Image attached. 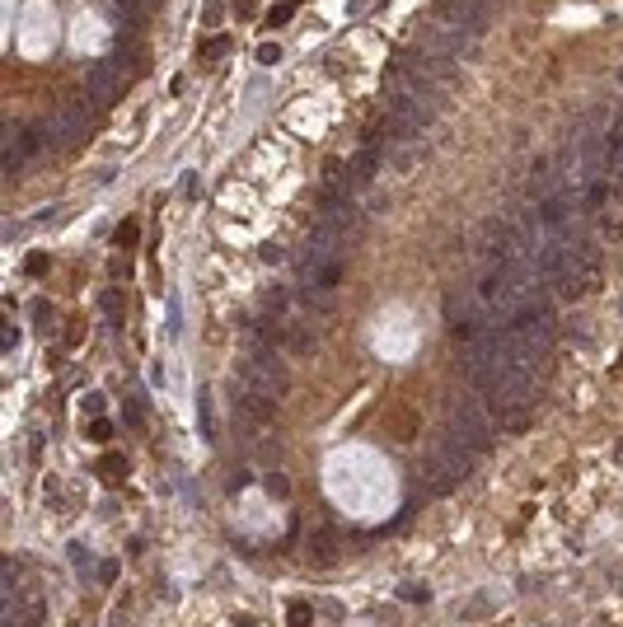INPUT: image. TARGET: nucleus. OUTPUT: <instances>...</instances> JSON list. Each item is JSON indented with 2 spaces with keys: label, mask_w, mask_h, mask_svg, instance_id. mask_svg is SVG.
<instances>
[{
  "label": "nucleus",
  "mask_w": 623,
  "mask_h": 627,
  "mask_svg": "<svg viewBox=\"0 0 623 627\" xmlns=\"http://www.w3.org/2000/svg\"><path fill=\"white\" fill-rule=\"evenodd\" d=\"M469 468H474V454L469 449H459L450 436H445L441 449H431L427 463H422V482H427V492H450V487H459V482L469 478Z\"/></svg>",
  "instance_id": "f257e3e1"
},
{
  "label": "nucleus",
  "mask_w": 623,
  "mask_h": 627,
  "mask_svg": "<svg viewBox=\"0 0 623 627\" xmlns=\"http://www.w3.org/2000/svg\"><path fill=\"white\" fill-rule=\"evenodd\" d=\"M239 384L267 393V398H286V393H291V370L277 360L272 347H258L244 365H239Z\"/></svg>",
  "instance_id": "f03ea898"
},
{
  "label": "nucleus",
  "mask_w": 623,
  "mask_h": 627,
  "mask_svg": "<svg viewBox=\"0 0 623 627\" xmlns=\"http://www.w3.org/2000/svg\"><path fill=\"white\" fill-rule=\"evenodd\" d=\"M445 436L478 459V454L492 445V422H487V412H483L478 403H459V407L450 412V431H445Z\"/></svg>",
  "instance_id": "7ed1b4c3"
},
{
  "label": "nucleus",
  "mask_w": 623,
  "mask_h": 627,
  "mask_svg": "<svg viewBox=\"0 0 623 627\" xmlns=\"http://www.w3.org/2000/svg\"><path fill=\"white\" fill-rule=\"evenodd\" d=\"M122 90H127V70L117 66V61H94V66L85 70V99H90V108L117 103Z\"/></svg>",
  "instance_id": "20e7f679"
},
{
  "label": "nucleus",
  "mask_w": 623,
  "mask_h": 627,
  "mask_svg": "<svg viewBox=\"0 0 623 627\" xmlns=\"http://www.w3.org/2000/svg\"><path fill=\"white\" fill-rule=\"evenodd\" d=\"M90 99H70V103H61V112L52 117V136H57V146H75V141H85L90 136Z\"/></svg>",
  "instance_id": "39448f33"
},
{
  "label": "nucleus",
  "mask_w": 623,
  "mask_h": 627,
  "mask_svg": "<svg viewBox=\"0 0 623 627\" xmlns=\"http://www.w3.org/2000/svg\"><path fill=\"white\" fill-rule=\"evenodd\" d=\"M389 159H394V168H417L427 159V146H422L417 136H398L394 146H389Z\"/></svg>",
  "instance_id": "423d86ee"
},
{
  "label": "nucleus",
  "mask_w": 623,
  "mask_h": 627,
  "mask_svg": "<svg viewBox=\"0 0 623 627\" xmlns=\"http://www.w3.org/2000/svg\"><path fill=\"white\" fill-rule=\"evenodd\" d=\"M347 168H351V183H356V188H366V183L375 178V168H380V146H361L356 155L347 159Z\"/></svg>",
  "instance_id": "0eeeda50"
},
{
  "label": "nucleus",
  "mask_w": 623,
  "mask_h": 627,
  "mask_svg": "<svg viewBox=\"0 0 623 627\" xmlns=\"http://www.w3.org/2000/svg\"><path fill=\"white\" fill-rule=\"evenodd\" d=\"M33 328H38V333H47V328H52V304H47V300L33 304Z\"/></svg>",
  "instance_id": "6e6552de"
},
{
  "label": "nucleus",
  "mask_w": 623,
  "mask_h": 627,
  "mask_svg": "<svg viewBox=\"0 0 623 627\" xmlns=\"http://www.w3.org/2000/svg\"><path fill=\"white\" fill-rule=\"evenodd\" d=\"M99 473H103V478H127V468H122V459H117V454H108V459H99Z\"/></svg>",
  "instance_id": "1a4fd4ad"
},
{
  "label": "nucleus",
  "mask_w": 623,
  "mask_h": 627,
  "mask_svg": "<svg viewBox=\"0 0 623 627\" xmlns=\"http://www.w3.org/2000/svg\"><path fill=\"white\" fill-rule=\"evenodd\" d=\"M309 618H314L309 604H291V609H286V623H291V627H309Z\"/></svg>",
  "instance_id": "9d476101"
},
{
  "label": "nucleus",
  "mask_w": 623,
  "mask_h": 627,
  "mask_svg": "<svg viewBox=\"0 0 623 627\" xmlns=\"http://www.w3.org/2000/svg\"><path fill=\"white\" fill-rule=\"evenodd\" d=\"M277 56H282V47H277V43H258V61H262V66H272Z\"/></svg>",
  "instance_id": "9b49d317"
},
{
  "label": "nucleus",
  "mask_w": 623,
  "mask_h": 627,
  "mask_svg": "<svg viewBox=\"0 0 623 627\" xmlns=\"http://www.w3.org/2000/svg\"><path fill=\"white\" fill-rule=\"evenodd\" d=\"M202 52H206V56H225V52H230V38H206Z\"/></svg>",
  "instance_id": "f8f14e48"
},
{
  "label": "nucleus",
  "mask_w": 623,
  "mask_h": 627,
  "mask_svg": "<svg viewBox=\"0 0 623 627\" xmlns=\"http://www.w3.org/2000/svg\"><path fill=\"white\" fill-rule=\"evenodd\" d=\"M117 244H137V220H122V230H117Z\"/></svg>",
  "instance_id": "ddd939ff"
},
{
  "label": "nucleus",
  "mask_w": 623,
  "mask_h": 627,
  "mask_svg": "<svg viewBox=\"0 0 623 627\" xmlns=\"http://www.w3.org/2000/svg\"><path fill=\"white\" fill-rule=\"evenodd\" d=\"M267 19H272V23H286V19H291V0H282V5H277Z\"/></svg>",
  "instance_id": "4468645a"
},
{
  "label": "nucleus",
  "mask_w": 623,
  "mask_h": 627,
  "mask_svg": "<svg viewBox=\"0 0 623 627\" xmlns=\"http://www.w3.org/2000/svg\"><path fill=\"white\" fill-rule=\"evenodd\" d=\"M267 492H272V496H286V478H277V473H267Z\"/></svg>",
  "instance_id": "2eb2a0df"
},
{
  "label": "nucleus",
  "mask_w": 623,
  "mask_h": 627,
  "mask_svg": "<svg viewBox=\"0 0 623 627\" xmlns=\"http://www.w3.org/2000/svg\"><path fill=\"white\" fill-rule=\"evenodd\" d=\"M206 23H220V0H206V14H202Z\"/></svg>",
  "instance_id": "dca6fc26"
},
{
  "label": "nucleus",
  "mask_w": 623,
  "mask_h": 627,
  "mask_svg": "<svg viewBox=\"0 0 623 627\" xmlns=\"http://www.w3.org/2000/svg\"><path fill=\"white\" fill-rule=\"evenodd\" d=\"M469 5H483V10H487V5H492V0H469Z\"/></svg>",
  "instance_id": "f3484780"
},
{
  "label": "nucleus",
  "mask_w": 623,
  "mask_h": 627,
  "mask_svg": "<svg viewBox=\"0 0 623 627\" xmlns=\"http://www.w3.org/2000/svg\"><path fill=\"white\" fill-rule=\"evenodd\" d=\"M619 314H623V304H619Z\"/></svg>",
  "instance_id": "a211bd4d"
}]
</instances>
